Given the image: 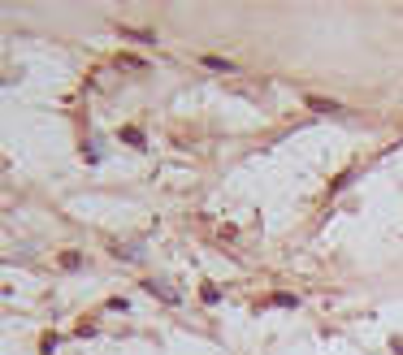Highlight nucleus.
Returning a JSON list of instances; mask_svg holds the SVG:
<instances>
[{"label": "nucleus", "instance_id": "1a4fd4ad", "mask_svg": "<svg viewBox=\"0 0 403 355\" xmlns=\"http://www.w3.org/2000/svg\"><path fill=\"white\" fill-rule=\"evenodd\" d=\"M391 347H395V355H403V338H395V343H391Z\"/></svg>", "mask_w": 403, "mask_h": 355}, {"label": "nucleus", "instance_id": "39448f33", "mask_svg": "<svg viewBox=\"0 0 403 355\" xmlns=\"http://www.w3.org/2000/svg\"><path fill=\"white\" fill-rule=\"evenodd\" d=\"M57 343H61L57 334H44V338H39V351H44V355H53V351H57Z\"/></svg>", "mask_w": 403, "mask_h": 355}, {"label": "nucleus", "instance_id": "423d86ee", "mask_svg": "<svg viewBox=\"0 0 403 355\" xmlns=\"http://www.w3.org/2000/svg\"><path fill=\"white\" fill-rule=\"evenodd\" d=\"M78 265H83V256H78V251H66V256H61V269H78Z\"/></svg>", "mask_w": 403, "mask_h": 355}, {"label": "nucleus", "instance_id": "f03ea898", "mask_svg": "<svg viewBox=\"0 0 403 355\" xmlns=\"http://www.w3.org/2000/svg\"><path fill=\"white\" fill-rule=\"evenodd\" d=\"M204 66H208V70H217V74H230V70H234L230 61H221V57H204Z\"/></svg>", "mask_w": 403, "mask_h": 355}, {"label": "nucleus", "instance_id": "0eeeda50", "mask_svg": "<svg viewBox=\"0 0 403 355\" xmlns=\"http://www.w3.org/2000/svg\"><path fill=\"white\" fill-rule=\"evenodd\" d=\"M122 139H126V143H131V148H143V135L135 131V126H131V131H122Z\"/></svg>", "mask_w": 403, "mask_h": 355}, {"label": "nucleus", "instance_id": "f257e3e1", "mask_svg": "<svg viewBox=\"0 0 403 355\" xmlns=\"http://www.w3.org/2000/svg\"><path fill=\"white\" fill-rule=\"evenodd\" d=\"M143 290H148L152 299H160V303H169V308H178V303H182V290L174 286L169 278H148V282H143Z\"/></svg>", "mask_w": 403, "mask_h": 355}, {"label": "nucleus", "instance_id": "7ed1b4c3", "mask_svg": "<svg viewBox=\"0 0 403 355\" xmlns=\"http://www.w3.org/2000/svg\"><path fill=\"white\" fill-rule=\"evenodd\" d=\"M200 299H204V303H217V299H221V290H217L213 282H204V286H200Z\"/></svg>", "mask_w": 403, "mask_h": 355}, {"label": "nucleus", "instance_id": "20e7f679", "mask_svg": "<svg viewBox=\"0 0 403 355\" xmlns=\"http://www.w3.org/2000/svg\"><path fill=\"white\" fill-rule=\"evenodd\" d=\"M308 104H312L317 113H338V104H334V100H321V95H312V100H308Z\"/></svg>", "mask_w": 403, "mask_h": 355}, {"label": "nucleus", "instance_id": "6e6552de", "mask_svg": "<svg viewBox=\"0 0 403 355\" xmlns=\"http://www.w3.org/2000/svg\"><path fill=\"white\" fill-rule=\"evenodd\" d=\"M269 303H278V308H295V295H273Z\"/></svg>", "mask_w": 403, "mask_h": 355}]
</instances>
